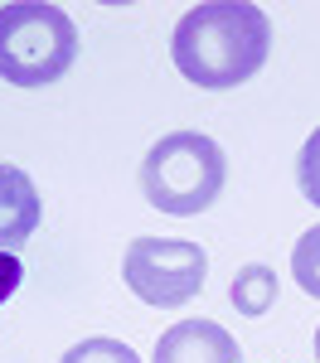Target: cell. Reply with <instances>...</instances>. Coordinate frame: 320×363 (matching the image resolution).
<instances>
[{
	"mask_svg": "<svg viewBox=\"0 0 320 363\" xmlns=\"http://www.w3.org/2000/svg\"><path fill=\"white\" fill-rule=\"evenodd\" d=\"M296 184H301V194L320 208V126L311 131V140H306L301 155H296Z\"/></svg>",
	"mask_w": 320,
	"mask_h": 363,
	"instance_id": "10",
	"label": "cell"
},
{
	"mask_svg": "<svg viewBox=\"0 0 320 363\" xmlns=\"http://www.w3.org/2000/svg\"><path fill=\"white\" fill-rule=\"evenodd\" d=\"M78 58L73 20L44 0L0 5V78L15 87L58 83Z\"/></svg>",
	"mask_w": 320,
	"mask_h": 363,
	"instance_id": "3",
	"label": "cell"
},
{
	"mask_svg": "<svg viewBox=\"0 0 320 363\" xmlns=\"http://www.w3.org/2000/svg\"><path fill=\"white\" fill-rule=\"evenodd\" d=\"M267 49H272V25L262 15V5H248V0L189 5L170 39L175 68L209 92L248 83L267 63Z\"/></svg>",
	"mask_w": 320,
	"mask_h": 363,
	"instance_id": "1",
	"label": "cell"
},
{
	"mask_svg": "<svg viewBox=\"0 0 320 363\" xmlns=\"http://www.w3.org/2000/svg\"><path fill=\"white\" fill-rule=\"evenodd\" d=\"M228 179V160L219 150V140L204 131H170L160 136L141 160V194L150 208L175 213V218H194L204 213Z\"/></svg>",
	"mask_w": 320,
	"mask_h": 363,
	"instance_id": "2",
	"label": "cell"
},
{
	"mask_svg": "<svg viewBox=\"0 0 320 363\" xmlns=\"http://www.w3.org/2000/svg\"><path fill=\"white\" fill-rule=\"evenodd\" d=\"M228 301L238 306V315H267L272 301H277V272L272 267H243L238 277H233V291Z\"/></svg>",
	"mask_w": 320,
	"mask_h": 363,
	"instance_id": "7",
	"label": "cell"
},
{
	"mask_svg": "<svg viewBox=\"0 0 320 363\" xmlns=\"http://www.w3.org/2000/svg\"><path fill=\"white\" fill-rule=\"evenodd\" d=\"M20 277H25V267H20V257L15 252H0V306L20 291Z\"/></svg>",
	"mask_w": 320,
	"mask_h": 363,
	"instance_id": "11",
	"label": "cell"
},
{
	"mask_svg": "<svg viewBox=\"0 0 320 363\" xmlns=\"http://www.w3.org/2000/svg\"><path fill=\"white\" fill-rule=\"evenodd\" d=\"M39 189L20 165H0V252L20 247L39 228Z\"/></svg>",
	"mask_w": 320,
	"mask_h": 363,
	"instance_id": "6",
	"label": "cell"
},
{
	"mask_svg": "<svg viewBox=\"0 0 320 363\" xmlns=\"http://www.w3.org/2000/svg\"><path fill=\"white\" fill-rule=\"evenodd\" d=\"M58 363H141V359L131 354V344L97 335V339H83V344H73V349H68V354H63Z\"/></svg>",
	"mask_w": 320,
	"mask_h": 363,
	"instance_id": "9",
	"label": "cell"
},
{
	"mask_svg": "<svg viewBox=\"0 0 320 363\" xmlns=\"http://www.w3.org/2000/svg\"><path fill=\"white\" fill-rule=\"evenodd\" d=\"M291 277H296V286H301L306 296L320 301V223L306 228L301 242L291 247Z\"/></svg>",
	"mask_w": 320,
	"mask_h": 363,
	"instance_id": "8",
	"label": "cell"
},
{
	"mask_svg": "<svg viewBox=\"0 0 320 363\" xmlns=\"http://www.w3.org/2000/svg\"><path fill=\"white\" fill-rule=\"evenodd\" d=\"M155 363H243L238 339L214 320H180L155 339Z\"/></svg>",
	"mask_w": 320,
	"mask_h": 363,
	"instance_id": "5",
	"label": "cell"
},
{
	"mask_svg": "<svg viewBox=\"0 0 320 363\" xmlns=\"http://www.w3.org/2000/svg\"><path fill=\"white\" fill-rule=\"evenodd\" d=\"M316 363H320V325H316Z\"/></svg>",
	"mask_w": 320,
	"mask_h": 363,
	"instance_id": "12",
	"label": "cell"
},
{
	"mask_svg": "<svg viewBox=\"0 0 320 363\" xmlns=\"http://www.w3.org/2000/svg\"><path fill=\"white\" fill-rule=\"evenodd\" d=\"M121 277L145 306H184L204 291L209 252L184 238H136L121 257Z\"/></svg>",
	"mask_w": 320,
	"mask_h": 363,
	"instance_id": "4",
	"label": "cell"
}]
</instances>
